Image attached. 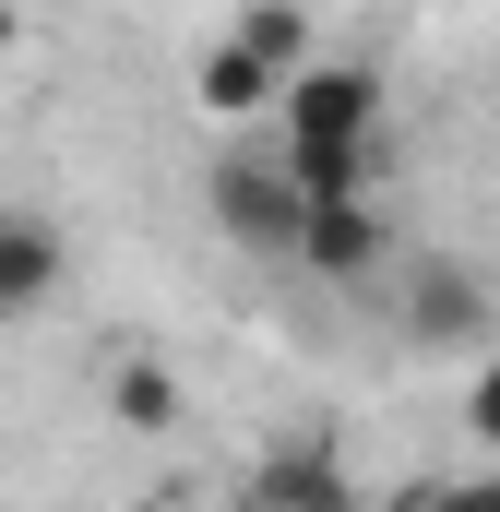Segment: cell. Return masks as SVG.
Instances as JSON below:
<instances>
[{"mask_svg": "<svg viewBox=\"0 0 500 512\" xmlns=\"http://www.w3.org/2000/svg\"><path fill=\"white\" fill-rule=\"evenodd\" d=\"M381 72L370 60H298L286 72V96H274V155H286V179L298 191H381Z\"/></svg>", "mask_w": 500, "mask_h": 512, "instance_id": "6da1fadb", "label": "cell"}, {"mask_svg": "<svg viewBox=\"0 0 500 512\" xmlns=\"http://www.w3.org/2000/svg\"><path fill=\"white\" fill-rule=\"evenodd\" d=\"M203 203H215V239H227V251H250V262H286V251H298V215H310V191L286 179V155H274V143H250V131H227V143H215Z\"/></svg>", "mask_w": 500, "mask_h": 512, "instance_id": "7a4b0ae2", "label": "cell"}, {"mask_svg": "<svg viewBox=\"0 0 500 512\" xmlns=\"http://www.w3.org/2000/svg\"><path fill=\"white\" fill-rule=\"evenodd\" d=\"M298 274H322V286H370L381 262H393V227H381V191H310V215H298Z\"/></svg>", "mask_w": 500, "mask_h": 512, "instance_id": "3957f363", "label": "cell"}, {"mask_svg": "<svg viewBox=\"0 0 500 512\" xmlns=\"http://www.w3.org/2000/svg\"><path fill=\"white\" fill-rule=\"evenodd\" d=\"M500 334V298L477 262H429L417 286H405V346H429V358H477Z\"/></svg>", "mask_w": 500, "mask_h": 512, "instance_id": "277c9868", "label": "cell"}, {"mask_svg": "<svg viewBox=\"0 0 500 512\" xmlns=\"http://www.w3.org/2000/svg\"><path fill=\"white\" fill-rule=\"evenodd\" d=\"M60 286H72V239H60V215L0 203V334H24Z\"/></svg>", "mask_w": 500, "mask_h": 512, "instance_id": "5b68a950", "label": "cell"}, {"mask_svg": "<svg viewBox=\"0 0 500 512\" xmlns=\"http://www.w3.org/2000/svg\"><path fill=\"white\" fill-rule=\"evenodd\" d=\"M239 489H250V512H346L358 501V477H346L334 441H274V453H250Z\"/></svg>", "mask_w": 500, "mask_h": 512, "instance_id": "8992f818", "label": "cell"}, {"mask_svg": "<svg viewBox=\"0 0 500 512\" xmlns=\"http://www.w3.org/2000/svg\"><path fill=\"white\" fill-rule=\"evenodd\" d=\"M274 96H286V72H274V60L250 48L239 24H227V36H215L203 60H191V108H203L215 131H262V120H274Z\"/></svg>", "mask_w": 500, "mask_h": 512, "instance_id": "52a82bcc", "label": "cell"}, {"mask_svg": "<svg viewBox=\"0 0 500 512\" xmlns=\"http://www.w3.org/2000/svg\"><path fill=\"white\" fill-rule=\"evenodd\" d=\"M179 405H191V393H179V370H167V358H143V346H131V358H108V429L155 441V429H179Z\"/></svg>", "mask_w": 500, "mask_h": 512, "instance_id": "ba28073f", "label": "cell"}, {"mask_svg": "<svg viewBox=\"0 0 500 512\" xmlns=\"http://www.w3.org/2000/svg\"><path fill=\"white\" fill-rule=\"evenodd\" d=\"M239 36L274 60V72H298V60H310V12H298V0H250V12H239Z\"/></svg>", "mask_w": 500, "mask_h": 512, "instance_id": "9c48e42d", "label": "cell"}, {"mask_svg": "<svg viewBox=\"0 0 500 512\" xmlns=\"http://www.w3.org/2000/svg\"><path fill=\"white\" fill-rule=\"evenodd\" d=\"M465 441H477V453L500 465V334L477 346V382H465Z\"/></svg>", "mask_w": 500, "mask_h": 512, "instance_id": "30bf717a", "label": "cell"}, {"mask_svg": "<svg viewBox=\"0 0 500 512\" xmlns=\"http://www.w3.org/2000/svg\"><path fill=\"white\" fill-rule=\"evenodd\" d=\"M12 48H24V12L0 0V84H12Z\"/></svg>", "mask_w": 500, "mask_h": 512, "instance_id": "8fae6325", "label": "cell"}]
</instances>
